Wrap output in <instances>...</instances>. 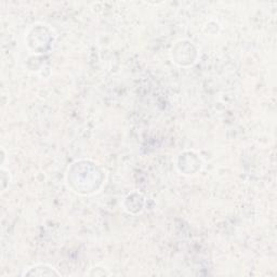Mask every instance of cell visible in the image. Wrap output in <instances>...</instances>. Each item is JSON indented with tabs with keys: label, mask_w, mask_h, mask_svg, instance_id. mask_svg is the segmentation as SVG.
Instances as JSON below:
<instances>
[{
	"label": "cell",
	"mask_w": 277,
	"mask_h": 277,
	"mask_svg": "<svg viewBox=\"0 0 277 277\" xmlns=\"http://www.w3.org/2000/svg\"><path fill=\"white\" fill-rule=\"evenodd\" d=\"M23 276L25 275H37V276H60V273L48 264H36L32 267H29L28 271L25 270L24 273H22Z\"/></svg>",
	"instance_id": "obj_1"
}]
</instances>
